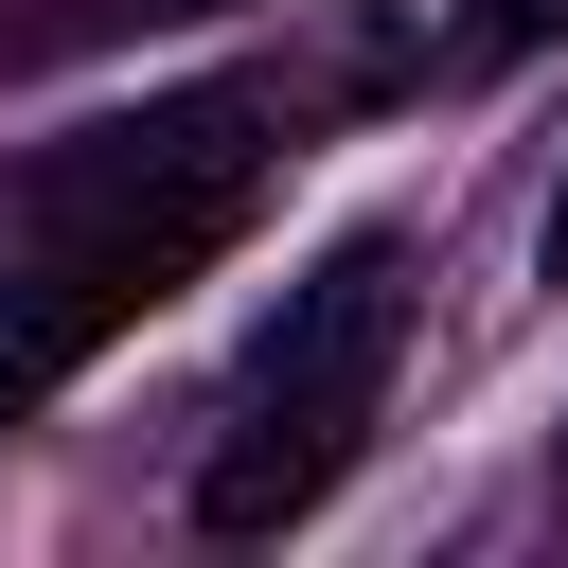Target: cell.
Masks as SVG:
<instances>
[{"label": "cell", "mask_w": 568, "mask_h": 568, "mask_svg": "<svg viewBox=\"0 0 568 568\" xmlns=\"http://www.w3.org/2000/svg\"><path fill=\"white\" fill-rule=\"evenodd\" d=\"M248 195H266L248 89H178V106H124V124H71L53 160H18V195H0V408H36L178 266H213L248 231Z\"/></svg>", "instance_id": "obj_1"}, {"label": "cell", "mask_w": 568, "mask_h": 568, "mask_svg": "<svg viewBox=\"0 0 568 568\" xmlns=\"http://www.w3.org/2000/svg\"><path fill=\"white\" fill-rule=\"evenodd\" d=\"M390 337H408V231H337V248L284 284V320L248 337L231 426H213V462H195V515H213V532H284V515H320L337 462L373 444Z\"/></svg>", "instance_id": "obj_2"}, {"label": "cell", "mask_w": 568, "mask_h": 568, "mask_svg": "<svg viewBox=\"0 0 568 568\" xmlns=\"http://www.w3.org/2000/svg\"><path fill=\"white\" fill-rule=\"evenodd\" d=\"M532 36H568V0H462V71H515Z\"/></svg>", "instance_id": "obj_3"}, {"label": "cell", "mask_w": 568, "mask_h": 568, "mask_svg": "<svg viewBox=\"0 0 568 568\" xmlns=\"http://www.w3.org/2000/svg\"><path fill=\"white\" fill-rule=\"evenodd\" d=\"M532 248H550V284H568V195H550V231H532Z\"/></svg>", "instance_id": "obj_4"}]
</instances>
